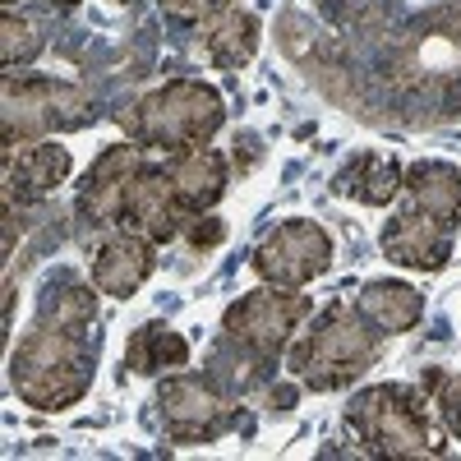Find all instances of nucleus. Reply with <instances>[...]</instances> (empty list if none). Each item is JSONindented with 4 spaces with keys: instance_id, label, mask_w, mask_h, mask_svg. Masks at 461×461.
I'll list each match as a JSON object with an SVG mask.
<instances>
[{
    "instance_id": "obj_11",
    "label": "nucleus",
    "mask_w": 461,
    "mask_h": 461,
    "mask_svg": "<svg viewBox=\"0 0 461 461\" xmlns=\"http://www.w3.org/2000/svg\"><path fill=\"white\" fill-rule=\"evenodd\" d=\"M452 240L456 230L429 212H420L411 203H402L393 212V221L383 226V254L397 267H415V273H438L452 258Z\"/></svg>"
},
{
    "instance_id": "obj_21",
    "label": "nucleus",
    "mask_w": 461,
    "mask_h": 461,
    "mask_svg": "<svg viewBox=\"0 0 461 461\" xmlns=\"http://www.w3.org/2000/svg\"><path fill=\"white\" fill-rule=\"evenodd\" d=\"M425 397H434L447 434L461 438V369H452V374H443V369L425 374Z\"/></svg>"
},
{
    "instance_id": "obj_13",
    "label": "nucleus",
    "mask_w": 461,
    "mask_h": 461,
    "mask_svg": "<svg viewBox=\"0 0 461 461\" xmlns=\"http://www.w3.org/2000/svg\"><path fill=\"white\" fill-rule=\"evenodd\" d=\"M69 167V148H60L56 139L28 143L19 158H5V203H42L47 194H56V185H65Z\"/></svg>"
},
{
    "instance_id": "obj_3",
    "label": "nucleus",
    "mask_w": 461,
    "mask_h": 461,
    "mask_svg": "<svg viewBox=\"0 0 461 461\" xmlns=\"http://www.w3.org/2000/svg\"><path fill=\"white\" fill-rule=\"evenodd\" d=\"M115 121L130 134V143H139L143 152H167V158H176V152L203 148L221 130L226 102L203 79H171L162 88L143 93L139 102H130Z\"/></svg>"
},
{
    "instance_id": "obj_7",
    "label": "nucleus",
    "mask_w": 461,
    "mask_h": 461,
    "mask_svg": "<svg viewBox=\"0 0 461 461\" xmlns=\"http://www.w3.org/2000/svg\"><path fill=\"white\" fill-rule=\"evenodd\" d=\"M249 267L267 282V286H310L319 282L328 267H332V240L319 221H304V217H291L282 226H273L267 236L254 245V258Z\"/></svg>"
},
{
    "instance_id": "obj_12",
    "label": "nucleus",
    "mask_w": 461,
    "mask_h": 461,
    "mask_svg": "<svg viewBox=\"0 0 461 461\" xmlns=\"http://www.w3.org/2000/svg\"><path fill=\"white\" fill-rule=\"evenodd\" d=\"M152 267H158V245H152L148 236H139V230H111L106 245L93 254V286L102 295H134L148 277Z\"/></svg>"
},
{
    "instance_id": "obj_8",
    "label": "nucleus",
    "mask_w": 461,
    "mask_h": 461,
    "mask_svg": "<svg viewBox=\"0 0 461 461\" xmlns=\"http://www.w3.org/2000/svg\"><path fill=\"white\" fill-rule=\"evenodd\" d=\"M158 415H162V434L171 443H212L217 434L230 429V402L212 388L208 378L194 374H171L158 388Z\"/></svg>"
},
{
    "instance_id": "obj_22",
    "label": "nucleus",
    "mask_w": 461,
    "mask_h": 461,
    "mask_svg": "<svg viewBox=\"0 0 461 461\" xmlns=\"http://www.w3.org/2000/svg\"><path fill=\"white\" fill-rule=\"evenodd\" d=\"M171 23H212L217 14L236 10V0H158Z\"/></svg>"
},
{
    "instance_id": "obj_19",
    "label": "nucleus",
    "mask_w": 461,
    "mask_h": 461,
    "mask_svg": "<svg viewBox=\"0 0 461 461\" xmlns=\"http://www.w3.org/2000/svg\"><path fill=\"white\" fill-rule=\"evenodd\" d=\"M203 47H208V60L217 69H240L254 60L258 51V19L249 10H226L217 14L212 23H203Z\"/></svg>"
},
{
    "instance_id": "obj_4",
    "label": "nucleus",
    "mask_w": 461,
    "mask_h": 461,
    "mask_svg": "<svg viewBox=\"0 0 461 461\" xmlns=\"http://www.w3.org/2000/svg\"><path fill=\"white\" fill-rule=\"evenodd\" d=\"M346 425H351V434L369 456L415 461V456L443 452L425 411V393L406 388V383H378V388L356 393L351 406H346Z\"/></svg>"
},
{
    "instance_id": "obj_20",
    "label": "nucleus",
    "mask_w": 461,
    "mask_h": 461,
    "mask_svg": "<svg viewBox=\"0 0 461 461\" xmlns=\"http://www.w3.org/2000/svg\"><path fill=\"white\" fill-rule=\"evenodd\" d=\"M37 56H42V37H37V28L28 19H19L14 10H5V19H0V60L14 69V65H32Z\"/></svg>"
},
{
    "instance_id": "obj_18",
    "label": "nucleus",
    "mask_w": 461,
    "mask_h": 461,
    "mask_svg": "<svg viewBox=\"0 0 461 461\" xmlns=\"http://www.w3.org/2000/svg\"><path fill=\"white\" fill-rule=\"evenodd\" d=\"M402 176L406 171L397 167V158H388V152H356V158L341 167L337 189L351 194L356 203L383 208V203H393L402 194Z\"/></svg>"
},
{
    "instance_id": "obj_14",
    "label": "nucleus",
    "mask_w": 461,
    "mask_h": 461,
    "mask_svg": "<svg viewBox=\"0 0 461 461\" xmlns=\"http://www.w3.org/2000/svg\"><path fill=\"white\" fill-rule=\"evenodd\" d=\"M167 176H171V189H176V199L185 203L189 217L217 208V199L226 194V158L208 143L167 158Z\"/></svg>"
},
{
    "instance_id": "obj_2",
    "label": "nucleus",
    "mask_w": 461,
    "mask_h": 461,
    "mask_svg": "<svg viewBox=\"0 0 461 461\" xmlns=\"http://www.w3.org/2000/svg\"><path fill=\"white\" fill-rule=\"evenodd\" d=\"M383 328H374L351 304H323L314 323L286 346V369L295 374L300 388L310 393H341L356 378H365L383 356Z\"/></svg>"
},
{
    "instance_id": "obj_10",
    "label": "nucleus",
    "mask_w": 461,
    "mask_h": 461,
    "mask_svg": "<svg viewBox=\"0 0 461 461\" xmlns=\"http://www.w3.org/2000/svg\"><path fill=\"white\" fill-rule=\"evenodd\" d=\"M185 203L176 199L167 162H143L134 185H130V199H125V230H139L152 245H171L176 236H185Z\"/></svg>"
},
{
    "instance_id": "obj_6",
    "label": "nucleus",
    "mask_w": 461,
    "mask_h": 461,
    "mask_svg": "<svg viewBox=\"0 0 461 461\" xmlns=\"http://www.w3.org/2000/svg\"><path fill=\"white\" fill-rule=\"evenodd\" d=\"M314 314V300L310 295H295L291 286H258L249 295H240L230 310L221 314V332L249 351L254 360L273 365L286 346L295 341L300 323Z\"/></svg>"
},
{
    "instance_id": "obj_1",
    "label": "nucleus",
    "mask_w": 461,
    "mask_h": 461,
    "mask_svg": "<svg viewBox=\"0 0 461 461\" xmlns=\"http://www.w3.org/2000/svg\"><path fill=\"white\" fill-rule=\"evenodd\" d=\"M97 295L79 282H56L42 295L32 328L10 351V388L32 411H65L84 402L97 369Z\"/></svg>"
},
{
    "instance_id": "obj_24",
    "label": "nucleus",
    "mask_w": 461,
    "mask_h": 461,
    "mask_svg": "<svg viewBox=\"0 0 461 461\" xmlns=\"http://www.w3.org/2000/svg\"><path fill=\"white\" fill-rule=\"evenodd\" d=\"M47 5H51V10H74L79 0H47Z\"/></svg>"
},
{
    "instance_id": "obj_23",
    "label": "nucleus",
    "mask_w": 461,
    "mask_h": 461,
    "mask_svg": "<svg viewBox=\"0 0 461 461\" xmlns=\"http://www.w3.org/2000/svg\"><path fill=\"white\" fill-rule=\"evenodd\" d=\"M185 236H189V245H194V249H212V245H221L226 226H221L217 217H203V221H185Z\"/></svg>"
},
{
    "instance_id": "obj_25",
    "label": "nucleus",
    "mask_w": 461,
    "mask_h": 461,
    "mask_svg": "<svg viewBox=\"0 0 461 461\" xmlns=\"http://www.w3.org/2000/svg\"><path fill=\"white\" fill-rule=\"evenodd\" d=\"M121 5H134V0H121Z\"/></svg>"
},
{
    "instance_id": "obj_16",
    "label": "nucleus",
    "mask_w": 461,
    "mask_h": 461,
    "mask_svg": "<svg viewBox=\"0 0 461 461\" xmlns=\"http://www.w3.org/2000/svg\"><path fill=\"white\" fill-rule=\"evenodd\" d=\"M356 310L374 323V328H383V332H411L420 319H425V295H420L415 286H406V282H365L360 286V295H356Z\"/></svg>"
},
{
    "instance_id": "obj_9",
    "label": "nucleus",
    "mask_w": 461,
    "mask_h": 461,
    "mask_svg": "<svg viewBox=\"0 0 461 461\" xmlns=\"http://www.w3.org/2000/svg\"><path fill=\"white\" fill-rule=\"evenodd\" d=\"M143 148L139 143H111L102 158L88 167L84 185H79V221L93 230H121L125 221V199H130V185L143 167Z\"/></svg>"
},
{
    "instance_id": "obj_5",
    "label": "nucleus",
    "mask_w": 461,
    "mask_h": 461,
    "mask_svg": "<svg viewBox=\"0 0 461 461\" xmlns=\"http://www.w3.org/2000/svg\"><path fill=\"white\" fill-rule=\"evenodd\" d=\"M0 130H5V158L23 143H42L56 130H79L93 121V97L79 84L65 79H32V74H10L0 88Z\"/></svg>"
},
{
    "instance_id": "obj_15",
    "label": "nucleus",
    "mask_w": 461,
    "mask_h": 461,
    "mask_svg": "<svg viewBox=\"0 0 461 461\" xmlns=\"http://www.w3.org/2000/svg\"><path fill=\"white\" fill-rule=\"evenodd\" d=\"M402 203L429 212L456 230L461 226V171L452 162H411L402 176Z\"/></svg>"
},
{
    "instance_id": "obj_17",
    "label": "nucleus",
    "mask_w": 461,
    "mask_h": 461,
    "mask_svg": "<svg viewBox=\"0 0 461 461\" xmlns=\"http://www.w3.org/2000/svg\"><path fill=\"white\" fill-rule=\"evenodd\" d=\"M189 365V341L162 323V319H152L143 328L130 332V346H125V369L143 374V378H158V374H176Z\"/></svg>"
}]
</instances>
